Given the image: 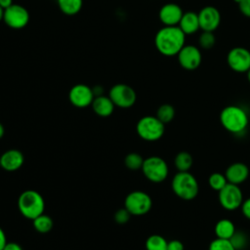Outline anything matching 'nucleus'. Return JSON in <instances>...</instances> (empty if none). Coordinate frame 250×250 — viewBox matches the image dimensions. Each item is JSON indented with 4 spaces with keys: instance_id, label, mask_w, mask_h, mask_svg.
I'll return each instance as SVG.
<instances>
[{
    "instance_id": "nucleus-1",
    "label": "nucleus",
    "mask_w": 250,
    "mask_h": 250,
    "mask_svg": "<svg viewBox=\"0 0 250 250\" xmlns=\"http://www.w3.org/2000/svg\"><path fill=\"white\" fill-rule=\"evenodd\" d=\"M186 34L179 25H164L160 28L154 38L155 47L158 52L166 57L177 56L186 45Z\"/></svg>"
},
{
    "instance_id": "nucleus-40",
    "label": "nucleus",
    "mask_w": 250,
    "mask_h": 250,
    "mask_svg": "<svg viewBox=\"0 0 250 250\" xmlns=\"http://www.w3.org/2000/svg\"><path fill=\"white\" fill-rule=\"evenodd\" d=\"M246 74H247V79H248V81H249V83H250V68H249V70L246 72Z\"/></svg>"
},
{
    "instance_id": "nucleus-30",
    "label": "nucleus",
    "mask_w": 250,
    "mask_h": 250,
    "mask_svg": "<svg viewBox=\"0 0 250 250\" xmlns=\"http://www.w3.org/2000/svg\"><path fill=\"white\" fill-rule=\"evenodd\" d=\"M199 46L205 50L211 49L216 42V38L213 32L211 31H203L199 36Z\"/></svg>"
},
{
    "instance_id": "nucleus-16",
    "label": "nucleus",
    "mask_w": 250,
    "mask_h": 250,
    "mask_svg": "<svg viewBox=\"0 0 250 250\" xmlns=\"http://www.w3.org/2000/svg\"><path fill=\"white\" fill-rule=\"evenodd\" d=\"M250 170L249 167L243 162H234L228 166L225 171V176L227 178L228 183L233 185H241L243 184L249 177Z\"/></svg>"
},
{
    "instance_id": "nucleus-25",
    "label": "nucleus",
    "mask_w": 250,
    "mask_h": 250,
    "mask_svg": "<svg viewBox=\"0 0 250 250\" xmlns=\"http://www.w3.org/2000/svg\"><path fill=\"white\" fill-rule=\"evenodd\" d=\"M168 241L159 234L149 235L146 240V250H167Z\"/></svg>"
},
{
    "instance_id": "nucleus-12",
    "label": "nucleus",
    "mask_w": 250,
    "mask_h": 250,
    "mask_svg": "<svg viewBox=\"0 0 250 250\" xmlns=\"http://www.w3.org/2000/svg\"><path fill=\"white\" fill-rule=\"evenodd\" d=\"M95 98L93 89L85 84L74 85L69 93L68 99L72 105L78 108H84L92 104Z\"/></svg>"
},
{
    "instance_id": "nucleus-20",
    "label": "nucleus",
    "mask_w": 250,
    "mask_h": 250,
    "mask_svg": "<svg viewBox=\"0 0 250 250\" xmlns=\"http://www.w3.org/2000/svg\"><path fill=\"white\" fill-rule=\"evenodd\" d=\"M235 230V226L233 222L229 219L219 220L214 228L216 237L223 239H230V237L234 234Z\"/></svg>"
},
{
    "instance_id": "nucleus-18",
    "label": "nucleus",
    "mask_w": 250,
    "mask_h": 250,
    "mask_svg": "<svg viewBox=\"0 0 250 250\" xmlns=\"http://www.w3.org/2000/svg\"><path fill=\"white\" fill-rule=\"evenodd\" d=\"M91 106L94 112L101 117H107L111 115L115 107L111 99L108 96L106 97L104 95L96 96L93 100Z\"/></svg>"
},
{
    "instance_id": "nucleus-34",
    "label": "nucleus",
    "mask_w": 250,
    "mask_h": 250,
    "mask_svg": "<svg viewBox=\"0 0 250 250\" xmlns=\"http://www.w3.org/2000/svg\"><path fill=\"white\" fill-rule=\"evenodd\" d=\"M167 250H184V244L178 239H172L168 241Z\"/></svg>"
},
{
    "instance_id": "nucleus-2",
    "label": "nucleus",
    "mask_w": 250,
    "mask_h": 250,
    "mask_svg": "<svg viewBox=\"0 0 250 250\" xmlns=\"http://www.w3.org/2000/svg\"><path fill=\"white\" fill-rule=\"evenodd\" d=\"M220 123L223 128L230 134H243L249 124V116L246 110L235 104L225 106L220 112Z\"/></svg>"
},
{
    "instance_id": "nucleus-13",
    "label": "nucleus",
    "mask_w": 250,
    "mask_h": 250,
    "mask_svg": "<svg viewBox=\"0 0 250 250\" xmlns=\"http://www.w3.org/2000/svg\"><path fill=\"white\" fill-rule=\"evenodd\" d=\"M177 57L180 65L187 70L196 69L202 61L201 52L194 45H185Z\"/></svg>"
},
{
    "instance_id": "nucleus-15",
    "label": "nucleus",
    "mask_w": 250,
    "mask_h": 250,
    "mask_svg": "<svg viewBox=\"0 0 250 250\" xmlns=\"http://www.w3.org/2000/svg\"><path fill=\"white\" fill-rule=\"evenodd\" d=\"M24 162L22 152L16 148H11L4 151L0 156V167L8 172L19 170Z\"/></svg>"
},
{
    "instance_id": "nucleus-37",
    "label": "nucleus",
    "mask_w": 250,
    "mask_h": 250,
    "mask_svg": "<svg viewBox=\"0 0 250 250\" xmlns=\"http://www.w3.org/2000/svg\"><path fill=\"white\" fill-rule=\"evenodd\" d=\"M14 3H13V0H0V7L3 9V10H6L7 8H9L10 6H12Z\"/></svg>"
},
{
    "instance_id": "nucleus-21",
    "label": "nucleus",
    "mask_w": 250,
    "mask_h": 250,
    "mask_svg": "<svg viewBox=\"0 0 250 250\" xmlns=\"http://www.w3.org/2000/svg\"><path fill=\"white\" fill-rule=\"evenodd\" d=\"M193 164V158L191 154L186 150L180 151L174 158V165L178 172L189 171Z\"/></svg>"
},
{
    "instance_id": "nucleus-23",
    "label": "nucleus",
    "mask_w": 250,
    "mask_h": 250,
    "mask_svg": "<svg viewBox=\"0 0 250 250\" xmlns=\"http://www.w3.org/2000/svg\"><path fill=\"white\" fill-rule=\"evenodd\" d=\"M58 4L63 14L73 16L81 10L83 0H58Z\"/></svg>"
},
{
    "instance_id": "nucleus-35",
    "label": "nucleus",
    "mask_w": 250,
    "mask_h": 250,
    "mask_svg": "<svg viewBox=\"0 0 250 250\" xmlns=\"http://www.w3.org/2000/svg\"><path fill=\"white\" fill-rule=\"evenodd\" d=\"M3 250H22L21 246L17 242H7Z\"/></svg>"
},
{
    "instance_id": "nucleus-38",
    "label": "nucleus",
    "mask_w": 250,
    "mask_h": 250,
    "mask_svg": "<svg viewBox=\"0 0 250 250\" xmlns=\"http://www.w3.org/2000/svg\"><path fill=\"white\" fill-rule=\"evenodd\" d=\"M4 134H5V127H4V125L0 122V139L3 138Z\"/></svg>"
},
{
    "instance_id": "nucleus-31",
    "label": "nucleus",
    "mask_w": 250,
    "mask_h": 250,
    "mask_svg": "<svg viewBox=\"0 0 250 250\" xmlns=\"http://www.w3.org/2000/svg\"><path fill=\"white\" fill-rule=\"evenodd\" d=\"M131 216H132V215L130 214V212H129L125 207H123V208L118 209V210L115 212L113 218H114V221H115L117 224H119V225H124V224L128 223V221L130 220V217H131Z\"/></svg>"
},
{
    "instance_id": "nucleus-8",
    "label": "nucleus",
    "mask_w": 250,
    "mask_h": 250,
    "mask_svg": "<svg viewBox=\"0 0 250 250\" xmlns=\"http://www.w3.org/2000/svg\"><path fill=\"white\" fill-rule=\"evenodd\" d=\"M220 205L227 211H234L240 208L244 198L241 188L237 185L228 183L220 191H218Z\"/></svg>"
},
{
    "instance_id": "nucleus-3",
    "label": "nucleus",
    "mask_w": 250,
    "mask_h": 250,
    "mask_svg": "<svg viewBox=\"0 0 250 250\" xmlns=\"http://www.w3.org/2000/svg\"><path fill=\"white\" fill-rule=\"evenodd\" d=\"M173 192L181 199L189 201L194 199L199 192L196 178L189 172H177L171 182Z\"/></svg>"
},
{
    "instance_id": "nucleus-6",
    "label": "nucleus",
    "mask_w": 250,
    "mask_h": 250,
    "mask_svg": "<svg viewBox=\"0 0 250 250\" xmlns=\"http://www.w3.org/2000/svg\"><path fill=\"white\" fill-rule=\"evenodd\" d=\"M142 172L144 176L151 183H162L169 175V167L167 162L160 156L152 155L145 158Z\"/></svg>"
},
{
    "instance_id": "nucleus-24",
    "label": "nucleus",
    "mask_w": 250,
    "mask_h": 250,
    "mask_svg": "<svg viewBox=\"0 0 250 250\" xmlns=\"http://www.w3.org/2000/svg\"><path fill=\"white\" fill-rule=\"evenodd\" d=\"M175 108L170 104H161L156 110V117L164 124L170 123L175 117Z\"/></svg>"
},
{
    "instance_id": "nucleus-22",
    "label": "nucleus",
    "mask_w": 250,
    "mask_h": 250,
    "mask_svg": "<svg viewBox=\"0 0 250 250\" xmlns=\"http://www.w3.org/2000/svg\"><path fill=\"white\" fill-rule=\"evenodd\" d=\"M32 225L36 231L40 233H47L52 230L54 222L50 216L43 213L32 220Z\"/></svg>"
},
{
    "instance_id": "nucleus-14",
    "label": "nucleus",
    "mask_w": 250,
    "mask_h": 250,
    "mask_svg": "<svg viewBox=\"0 0 250 250\" xmlns=\"http://www.w3.org/2000/svg\"><path fill=\"white\" fill-rule=\"evenodd\" d=\"M199 26L203 31L213 32L218 28L221 22V14L214 6L203 7L198 13Z\"/></svg>"
},
{
    "instance_id": "nucleus-28",
    "label": "nucleus",
    "mask_w": 250,
    "mask_h": 250,
    "mask_svg": "<svg viewBox=\"0 0 250 250\" xmlns=\"http://www.w3.org/2000/svg\"><path fill=\"white\" fill-rule=\"evenodd\" d=\"M229 240L235 250H243L248 245V236L243 231L235 230L234 234L230 237Z\"/></svg>"
},
{
    "instance_id": "nucleus-29",
    "label": "nucleus",
    "mask_w": 250,
    "mask_h": 250,
    "mask_svg": "<svg viewBox=\"0 0 250 250\" xmlns=\"http://www.w3.org/2000/svg\"><path fill=\"white\" fill-rule=\"evenodd\" d=\"M208 250H235L229 239L215 238L213 239L208 247Z\"/></svg>"
},
{
    "instance_id": "nucleus-11",
    "label": "nucleus",
    "mask_w": 250,
    "mask_h": 250,
    "mask_svg": "<svg viewBox=\"0 0 250 250\" xmlns=\"http://www.w3.org/2000/svg\"><path fill=\"white\" fill-rule=\"evenodd\" d=\"M227 62L233 71L247 72L250 68V51L244 47H234L229 52Z\"/></svg>"
},
{
    "instance_id": "nucleus-5",
    "label": "nucleus",
    "mask_w": 250,
    "mask_h": 250,
    "mask_svg": "<svg viewBox=\"0 0 250 250\" xmlns=\"http://www.w3.org/2000/svg\"><path fill=\"white\" fill-rule=\"evenodd\" d=\"M136 131L142 140L146 142H155L163 137L165 132V124L162 123L156 116L146 115L138 121Z\"/></svg>"
},
{
    "instance_id": "nucleus-7",
    "label": "nucleus",
    "mask_w": 250,
    "mask_h": 250,
    "mask_svg": "<svg viewBox=\"0 0 250 250\" xmlns=\"http://www.w3.org/2000/svg\"><path fill=\"white\" fill-rule=\"evenodd\" d=\"M124 207L132 216H143L150 211L152 199L146 191L134 190L125 197Z\"/></svg>"
},
{
    "instance_id": "nucleus-32",
    "label": "nucleus",
    "mask_w": 250,
    "mask_h": 250,
    "mask_svg": "<svg viewBox=\"0 0 250 250\" xmlns=\"http://www.w3.org/2000/svg\"><path fill=\"white\" fill-rule=\"evenodd\" d=\"M237 5L242 15L250 18V0H239L237 2Z\"/></svg>"
},
{
    "instance_id": "nucleus-4",
    "label": "nucleus",
    "mask_w": 250,
    "mask_h": 250,
    "mask_svg": "<svg viewBox=\"0 0 250 250\" xmlns=\"http://www.w3.org/2000/svg\"><path fill=\"white\" fill-rule=\"evenodd\" d=\"M18 208L24 218L33 220L44 213L45 201L38 191L26 189L18 198Z\"/></svg>"
},
{
    "instance_id": "nucleus-19",
    "label": "nucleus",
    "mask_w": 250,
    "mask_h": 250,
    "mask_svg": "<svg viewBox=\"0 0 250 250\" xmlns=\"http://www.w3.org/2000/svg\"><path fill=\"white\" fill-rule=\"evenodd\" d=\"M178 25L186 35L195 33L200 28L198 14L191 11L184 13Z\"/></svg>"
},
{
    "instance_id": "nucleus-26",
    "label": "nucleus",
    "mask_w": 250,
    "mask_h": 250,
    "mask_svg": "<svg viewBox=\"0 0 250 250\" xmlns=\"http://www.w3.org/2000/svg\"><path fill=\"white\" fill-rule=\"evenodd\" d=\"M144 160H145V158H143V156L140 153L130 152L125 156L124 164L127 169H129L131 171H137V170L142 169Z\"/></svg>"
},
{
    "instance_id": "nucleus-17",
    "label": "nucleus",
    "mask_w": 250,
    "mask_h": 250,
    "mask_svg": "<svg viewBox=\"0 0 250 250\" xmlns=\"http://www.w3.org/2000/svg\"><path fill=\"white\" fill-rule=\"evenodd\" d=\"M182 8L175 3H167L159 10V20L164 25H178L183 17Z\"/></svg>"
},
{
    "instance_id": "nucleus-33",
    "label": "nucleus",
    "mask_w": 250,
    "mask_h": 250,
    "mask_svg": "<svg viewBox=\"0 0 250 250\" xmlns=\"http://www.w3.org/2000/svg\"><path fill=\"white\" fill-rule=\"evenodd\" d=\"M240 209H241V212H242L243 216L246 219L250 220V197L243 200V202L240 206Z\"/></svg>"
},
{
    "instance_id": "nucleus-10",
    "label": "nucleus",
    "mask_w": 250,
    "mask_h": 250,
    "mask_svg": "<svg viewBox=\"0 0 250 250\" xmlns=\"http://www.w3.org/2000/svg\"><path fill=\"white\" fill-rule=\"evenodd\" d=\"M3 21L8 26L15 29H20L28 23L29 13L24 7L18 4H13L4 10Z\"/></svg>"
},
{
    "instance_id": "nucleus-36",
    "label": "nucleus",
    "mask_w": 250,
    "mask_h": 250,
    "mask_svg": "<svg viewBox=\"0 0 250 250\" xmlns=\"http://www.w3.org/2000/svg\"><path fill=\"white\" fill-rule=\"evenodd\" d=\"M7 244V237H6V233L3 230L2 228H0V250H3V248L5 247V245Z\"/></svg>"
},
{
    "instance_id": "nucleus-9",
    "label": "nucleus",
    "mask_w": 250,
    "mask_h": 250,
    "mask_svg": "<svg viewBox=\"0 0 250 250\" xmlns=\"http://www.w3.org/2000/svg\"><path fill=\"white\" fill-rule=\"evenodd\" d=\"M108 97L111 99L115 106L121 108H129L133 106L137 101L135 90L127 84H115L109 90Z\"/></svg>"
},
{
    "instance_id": "nucleus-39",
    "label": "nucleus",
    "mask_w": 250,
    "mask_h": 250,
    "mask_svg": "<svg viewBox=\"0 0 250 250\" xmlns=\"http://www.w3.org/2000/svg\"><path fill=\"white\" fill-rule=\"evenodd\" d=\"M3 16H4V10L0 7V21H3Z\"/></svg>"
},
{
    "instance_id": "nucleus-27",
    "label": "nucleus",
    "mask_w": 250,
    "mask_h": 250,
    "mask_svg": "<svg viewBox=\"0 0 250 250\" xmlns=\"http://www.w3.org/2000/svg\"><path fill=\"white\" fill-rule=\"evenodd\" d=\"M227 184H228V181H227L225 174H222L219 172H214V173L210 174V176L208 177L209 187L216 191H220Z\"/></svg>"
}]
</instances>
